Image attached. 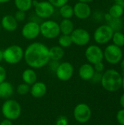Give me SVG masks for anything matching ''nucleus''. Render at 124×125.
<instances>
[{
    "mask_svg": "<svg viewBox=\"0 0 124 125\" xmlns=\"http://www.w3.org/2000/svg\"><path fill=\"white\" fill-rule=\"evenodd\" d=\"M119 102H120V105L122 107V108H124V93L121 96Z\"/></svg>",
    "mask_w": 124,
    "mask_h": 125,
    "instance_id": "obj_38",
    "label": "nucleus"
},
{
    "mask_svg": "<svg viewBox=\"0 0 124 125\" xmlns=\"http://www.w3.org/2000/svg\"><path fill=\"white\" fill-rule=\"evenodd\" d=\"M10 0H0V4H4V3H7L9 2Z\"/></svg>",
    "mask_w": 124,
    "mask_h": 125,
    "instance_id": "obj_43",
    "label": "nucleus"
},
{
    "mask_svg": "<svg viewBox=\"0 0 124 125\" xmlns=\"http://www.w3.org/2000/svg\"><path fill=\"white\" fill-rule=\"evenodd\" d=\"M48 1L56 8H60L63 5L68 3L69 0H48Z\"/></svg>",
    "mask_w": 124,
    "mask_h": 125,
    "instance_id": "obj_29",
    "label": "nucleus"
},
{
    "mask_svg": "<svg viewBox=\"0 0 124 125\" xmlns=\"http://www.w3.org/2000/svg\"><path fill=\"white\" fill-rule=\"evenodd\" d=\"M116 119L119 125H124V108L118 111L116 114Z\"/></svg>",
    "mask_w": 124,
    "mask_h": 125,
    "instance_id": "obj_30",
    "label": "nucleus"
},
{
    "mask_svg": "<svg viewBox=\"0 0 124 125\" xmlns=\"http://www.w3.org/2000/svg\"><path fill=\"white\" fill-rule=\"evenodd\" d=\"M0 125H12V121L5 119L0 122Z\"/></svg>",
    "mask_w": 124,
    "mask_h": 125,
    "instance_id": "obj_37",
    "label": "nucleus"
},
{
    "mask_svg": "<svg viewBox=\"0 0 124 125\" xmlns=\"http://www.w3.org/2000/svg\"><path fill=\"white\" fill-rule=\"evenodd\" d=\"M33 7L37 16L42 19L51 17L55 12V7L48 1H33Z\"/></svg>",
    "mask_w": 124,
    "mask_h": 125,
    "instance_id": "obj_8",
    "label": "nucleus"
},
{
    "mask_svg": "<svg viewBox=\"0 0 124 125\" xmlns=\"http://www.w3.org/2000/svg\"><path fill=\"white\" fill-rule=\"evenodd\" d=\"M1 26L7 31H15L18 26V22L12 15H5L1 20Z\"/></svg>",
    "mask_w": 124,
    "mask_h": 125,
    "instance_id": "obj_15",
    "label": "nucleus"
},
{
    "mask_svg": "<svg viewBox=\"0 0 124 125\" xmlns=\"http://www.w3.org/2000/svg\"><path fill=\"white\" fill-rule=\"evenodd\" d=\"M85 56L89 64L94 65L98 62H103L104 53L102 49L96 45H91L86 49Z\"/></svg>",
    "mask_w": 124,
    "mask_h": 125,
    "instance_id": "obj_10",
    "label": "nucleus"
},
{
    "mask_svg": "<svg viewBox=\"0 0 124 125\" xmlns=\"http://www.w3.org/2000/svg\"><path fill=\"white\" fill-rule=\"evenodd\" d=\"M58 37V45L61 48H69L72 45V38H71L70 35H68V34H61Z\"/></svg>",
    "mask_w": 124,
    "mask_h": 125,
    "instance_id": "obj_27",
    "label": "nucleus"
},
{
    "mask_svg": "<svg viewBox=\"0 0 124 125\" xmlns=\"http://www.w3.org/2000/svg\"></svg>",
    "mask_w": 124,
    "mask_h": 125,
    "instance_id": "obj_47",
    "label": "nucleus"
},
{
    "mask_svg": "<svg viewBox=\"0 0 124 125\" xmlns=\"http://www.w3.org/2000/svg\"><path fill=\"white\" fill-rule=\"evenodd\" d=\"M1 23H0V31H1Z\"/></svg>",
    "mask_w": 124,
    "mask_h": 125,
    "instance_id": "obj_46",
    "label": "nucleus"
},
{
    "mask_svg": "<svg viewBox=\"0 0 124 125\" xmlns=\"http://www.w3.org/2000/svg\"><path fill=\"white\" fill-rule=\"evenodd\" d=\"M14 17L15 18L18 22L23 21L26 19V12L21 10H17Z\"/></svg>",
    "mask_w": 124,
    "mask_h": 125,
    "instance_id": "obj_31",
    "label": "nucleus"
},
{
    "mask_svg": "<svg viewBox=\"0 0 124 125\" xmlns=\"http://www.w3.org/2000/svg\"><path fill=\"white\" fill-rule=\"evenodd\" d=\"M55 73L60 81H67L72 78L74 74V67L69 62H61L58 64Z\"/></svg>",
    "mask_w": 124,
    "mask_h": 125,
    "instance_id": "obj_12",
    "label": "nucleus"
},
{
    "mask_svg": "<svg viewBox=\"0 0 124 125\" xmlns=\"http://www.w3.org/2000/svg\"><path fill=\"white\" fill-rule=\"evenodd\" d=\"M22 80L23 83L31 86L37 80V75L36 72L32 68H27L22 73Z\"/></svg>",
    "mask_w": 124,
    "mask_h": 125,
    "instance_id": "obj_19",
    "label": "nucleus"
},
{
    "mask_svg": "<svg viewBox=\"0 0 124 125\" xmlns=\"http://www.w3.org/2000/svg\"><path fill=\"white\" fill-rule=\"evenodd\" d=\"M91 114L92 112L91 108L86 103L77 104L73 111L75 119L80 124L87 123L91 119Z\"/></svg>",
    "mask_w": 124,
    "mask_h": 125,
    "instance_id": "obj_9",
    "label": "nucleus"
},
{
    "mask_svg": "<svg viewBox=\"0 0 124 125\" xmlns=\"http://www.w3.org/2000/svg\"><path fill=\"white\" fill-rule=\"evenodd\" d=\"M50 61H51V60H50ZM48 64H49L50 69L53 72H56V70L59 64L58 62H57V61H51V62H49Z\"/></svg>",
    "mask_w": 124,
    "mask_h": 125,
    "instance_id": "obj_36",
    "label": "nucleus"
},
{
    "mask_svg": "<svg viewBox=\"0 0 124 125\" xmlns=\"http://www.w3.org/2000/svg\"><path fill=\"white\" fill-rule=\"evenodd\" d=\"M105 20L114 31H121L123 27V21L121 18H113L108 12L105 15Z\"/></svg>",
    "mask_w": 124,
    "mask_h": 125,
    "instance_id": "obj_18",
    "label": "nucleus"
},
{
    "mask_svg": "<svg viewBox=\"0 0 124 125\" xmlns=\"http://www.w3.org/2000/svg\"><path fill=\"white\" fill-rule=\"evenodd\" d=\"M47 92V86L45 83L37 81L30 87V93L34 98H41L45 95Z\"/></svg>",
    "mask_w": 124,
    "mask_h": 125,
    "instance_id": "obj_16",
    "label": "nucleus"
},
{
    "mask_svg": "<svg viewBox=\"0 0 124 125\" xmlns=\"http://www.w3.org/2000/svg\"><path fill=\"white\" fill-rule=\"evenodd\" d=\"M24 51L18 45H12L3 51V60L10 64H16L23 59Z\"/></svg>",
    "mask_w": 124,
    "mask_h": 125,
    "instance_id": "obj_4",
    "label": "nucleus"
},
{
    "mask_svg": "<svg viewBox=\"0 0 124 125\" xmlns=\"http://www.w3.org/2000/svg\"><path fill=\"white\" fill-rule=\"evenodd\" d=\"M64 50L59 45H55L49 48V57L51 61L59 62L64 56Z\"/></svg>",
    "mask_w": 124,
    "mask_h": 125,
    "instance_id": "obj_20",
    "label": "nucleus"
},
{
    "mask_svg": "<svg viewBox=\"0 0 124 125\" xmlns=\"http://www.w3.org/2000/svg\"><path fill=\"white\" fill-rule=\"evenodd\" d=\"M115 2H118V1H124V0H113Z\"/></svg>",
    "mask_w": 124,
    "mask_h": 125,
    "instance_id": "obj_45",
    "label": "nucleus"
},
{
    "mask_svg": "<svg viewBox=\"0 0 124 125\" xmlns=\"http://www.w3.org/2000/svg\"><path fill=\"white\" fill-rule=\"evenodd\" d=\"M40 34L39 24L35 21H29L24 24L21 29V35L26 40H32Z\"/></svg>",
    "mask_w": 124,
    "mask_h": 125,
    "instance_id": "obj_13",
    "label": "nucleus"
},
{
    "mask_svg": "<svg viewBox=\"0 0 124 125\" xmlns=\"http://www.w3.org/2000/svg\"><path fill=\"white\" fill-rule=\"evenodd\" d=\"M122 78L123 76L118 70L110 69L102 73L100 83L106 91L109 92H115L121 88Z\"/></svg>",
    "mask_w": 124,
    "mask_h": 125,
    "instance_id": "obj_2",
    "label": "nucleus"
},
{
    "mask_svg": "<svg viewBox=\"0 0 124 125\" xmlns=\"http://www.w3.org/2000/svg\"><path fill=\"white\" fill-rule=\"evenodd\" d=\"M93 1H94V0H78V1H81V2H84V3H87V4L92 2Z\"/></svg>",
    "mask_w": 124,
    "mask_h": 125,
    "instance_id": "obj_40",
    "label": "nucleus"
},
{
    "mask_svg": "<svg viewBox=\"0 0 124 125\" xmlns=\"http://www.w3.org/2000/svg\"><path fill=\"white\" fill-rule=\"evenodd\" d=\"M7 78V71L6 69L0 65V83L5 81Z\"/></svg>",
    "mask_w": 124,
    "mask_h": 125,
    "instance_id": "obj_35",
    "label": "nucleus"
},
{
    "mask_svg": "<svg viewBox=\"0 0 124 125\" xmlns=\"http://www.w3.org/2000/svg\"><path fill=\"white\" fill-rule=\"evenodd\" d=\"M3 61V51L0 50V63Z\"/></svg>",
    "mask_w": 124,
    "mask_h": 125,
    "instance_id": "obj_41",
    "label": "nucleus"
},
{
    "mask_svg": "<svg viewBox=\"0 0 124 125\" xmlns=\"http://www.w3.org/2000/svg\"><path fill=\"white\" fill-rule=\"evenodd\" d=\"M121 88H123V89L124 90V75L122 78V86H121Z\"/></svg>",
    "mask_w": 124,
    "mask_h": 125,
    "instance_id": "obj_44",
    "label": "nucleus"
},
{
    "mask_svg": "<svg viewBox=\"0 0 124 125\" xmlns=\"http://www.w3.org/2000/svg\"><path fill=\"white\" fill-rule=\"evenodd\" d=\"M116 3H118V4H119L121 7H123L124 8V1H118V2H116Z\"/></svg>",
    "mask_w": 124,
    "mask_h": 125,
    "instance_id": "obj_42",
    "label": "nucleus"
},
{
    "mask_svg": "<svg viewBox=\"0 0 124 125\" xmlns=\"http://www.w3.org/2000/svg\"><path fill=\"white\" fill-rule=\"evenodd\" d=\"M59 14L63 19H70L74 15L73 7L66 4L59 8Z\"/></svg>",
    "mask_w": 124,
    "mask_h": 125,
    "instance_id": "obj_24",
    "label": "nucleus"
},
{
    "mask_svg": "<svg viewBox=\"0 0 124 125\" xmlns=\"http://www.w3.org/2000/svg\"><path fill=\"white\" fill-rule=\"evenodd\" d=\"M72 44L78 46H85L88 45L91 40L89 32L83 28H77L73 30L70 34Z\"/></svg>",
    "mask_w": 124,
    "mask_h": 125,
    "instance_id": "obj_11",
    "label": "nucleus"
},
{
    "mask_svg": "<svg viewBox=\"0 0 124 125\" xmlns=\"http://www.w3.org/2000/svg\"><path fill=\"white\" fill-rule=\"evenodd\" d=\"M1 113L7 119L16 120L21 114V106L15 100H7L1 106Z\"/></svg>",
    "mask_w": 124,
    "mask_h": 125,
    "instance_id": "obj_3",
    "label": "nucleus"
},
{
    "mask_svg": "<svg viewBox=\"0 0 124 125\" xmlns=\"http://www.w3.org/2000/svg\"></svg>",
    "mask_w": 124,
    "mask_h": 125,
    "instance_id": "obj_48",
    "label": "nucleus"
},
{
    "mask_svg": "<svg viewBox=\"0 0 124 125\" xmlns=\"http://www.w3.org/2000/svg\"><path fill=\"white\" fill-rule=\"evenodd\" d=\"M39 27L40 34L46 39H55L61 34L59 23L53 20H46L43 21L39 24Z\"/></svg>",
    "mask_w": 124,
    "mask_h": 125,
    "instance_id": "obj_5",
    "label": "nucleus"
},
{
    "mask_svg": "<svg viewBox=\"0 0 124 125\" xmlns=\"http://www.w3.org/2000/svg\"><path fill=\"white\" fill-rule=\"evenodd\" d=\"M104 59L110 64H117L123 59V51L121 48L114 44L108 45L103 51Z\"/></svg>",
    "mask_w": 124,
    "mask_h": 125,
    "instance_id": "obj_6",
    "label": "nucleus"
},
{
    "mask_svg": "<svg viewBox=\"0 0 124 125\" xmlns=\"http://www.w3.org/2000/svg\"><path fill=\"white\" fill-rule=\"evenodd\" d=\"M73 10L74 15L80 20L87 19L91 14V8L89 4L81 1H78L74 5Z\"/></svg>",
    "mask_w": 124,
    "mask_h": 125,
    "instance_id": "obj_14",
    "label": "nucleus"
},
{
    "mask_svg": "<svg viewBox=\"0 0 124 125\" xmlns=\"http://www.w3.org/2000/svg\"><path fill=\"white\" fill-rule=\"evenodd\" d=\"M95 73L94 66L89 63L82 64L78 70L80 78L83 81H91Z\"/></svg>",
    "mask_w": 124,
    "mask_h": 125,
    "instance_id": "obj_17",
    "label": "nucleus"
},
{
    "mask_svg": "<svg viewBox=\"0 0 124 125\" xmlns=\"http://www.w3.org/2000/svg\"><path fill=\"white\" fill-rule=\"evenodd\" d=\"M102 73L95 72L91 81H92L94 83H100L102 80Z\"/></svg>",
    "mask_w": 124,
    "mask_h": 125,
    "instance_id": "obj_34",
    "label": "nucleus"
},
{
    "mask_svg": "<svg viewBox=\"0 0 124 125\" xmlns=\"http://www.w3.org/2000/svg\"><path fill=\"white\" fill-rule=\"evenodd\" d=\"M95 72H98V73H102L105 70V64L103 63V62H98L95 64L93 65Z\"/></svg>",
    "mask_w": 124,
    "mask_h": 125,
    "instance_id": "obj_33",
    "label": "nucleus"
},
{
    "mask_svg": "<svg viewBox=\"0 0 124 125\" xmlns=\"http://www.w3.org/2000/svg\"><path fill=\"white\" fill-rule=\"evenodd\" d=\"M69 121L68 119L65 116H60L56 122V125H68Z\"/></svg>",
    "mask_w": 124,
    "mask_h": 125,
    "instance_id": "obj_32",
    "label": "nucleus"
},
{
    "mask_svg": "<svg viewBox=\"0 0 124 125\" xmlns=\"http://www.w3.org/2000/svg\"><path fill=\"white\" fill-rule=\"evenodd\" d=\"M59 28L61 34L70 35L75 29V26L71 19H63L59 23Z\"/></svg>",
    "mask_w": 124,
    "mask_h": 125,
    "instance_id": "obj_22",
    "label": "nucleus"
},
{
    "mask_svg": "<svg viewBox=\"0 0 124 125\" xmlns=\"http://www.w3.org/2000/svg\"><path fill=\"white\" fill-rule=\"evenodd\" d=\"M113 33L114 31L107 24L101 25L94 31V40L97 44L105 45L112 40Z\"/></svg>",
    "mask_w": 124,
    "mask_h": 125,
    "instance_id": "obj_7",
    "label": "nucleus"
},
{
    "mask_svg": "<svg viewBox=\"0 0 124 125\" xmlns=\"http://www.w3.org/2000/svg\"><path fill=\"white\" fill-rule=\"evenodd\" d=\"M112 42L116 46L120 48L124 46V34L121 31H114L112 37Z\"/></svg>",
    "mask_w": 124,
    "mask_h": 125,
    "instance_id": "obj_26",
    "label": "nucleus"
},
{
    "mask_svg": "<svg viewBox=\"0 0 124 125\" xmlns=\"http://www.w3.org/2000/svg\"><path fill=\"white\" fill-rule=\"evenodd\" d=\"M121 70L123 72V73L124 74V59L121 61Z\"/></svg>",
    "mask_w": 124,
    "mask_h": 125,
    "instance_id": "obj_39",
    "label": "nucleus"
},
{
    "mask_svg": "<svg viewBox=\"0 0 124 125\" xmlns=\"http://www.w3.org/2000/svg\"><path fill=\"white\" fill-rule=\"evenodd\" d=\"M29 92H30V86L25 83H20L17 88V92L20 95H25L28 94Z\"/></svg>",
    "mask_w": 124,
    "mask_h": 125,
    "instance_id": "obj_28",
    "label": "nucleus"
},
{
    "mask_svg": "<svg viewBox=\"0 0 124 125\" xmlns=\"http://www.w3.org/2000/svg\"><path fill=\"white\" fill-rule=\"evenodd\" d=\"M108 13L113 18H121L124 13V8L119 4L115 2L109 9Z\"/></svg>",
    "mask_w": 124,
    "mask_h": 125,
    "instance_id": "obj_25",
    "label": "nucleus"
},
{
    "mask_svg": "<svg viewBox=\"0 0 124 125\" xmlns=\"http://www.w3.org/2000/svg\"><path fill=\"white\" fill-rule=\"evenodd\" d=\"M12 85L7 81H4L0 83V98H10L13 94Z\"/></svg>",
    "mask_w": 124,
    "mask_h": 125,
    "instance_id": "obj_21",
    "label": "nucleus"
},
{
    "mask_svg": "<svg viewBox=\"0 0 124 125\" xmlns=\"http://www.w3.org/2000/svg\"><path fill=\"white\" fill-rule=\"evenodd\" d=\"M33 1L34 0H14V3L18 10L26 12L33 7Z\"/></svg>",
    "mask_w": 124,
    "mask_h": 125,
    "instance_id": "obj_23",
    "label": "nucleus"
},
{
    "mask_svg": "<svg viewBox=\"0 0 124 125\" xmlns=\"http://www.w3.org/2000/svg\"><path fill=\"white\" fill-rule=\"evenodd\" d=\"M23 59L26 64L32 69H39L50 62L49 48L42 42H32L24 51Z\"/></svg>",
    "mask_w": 124,
    "mask_h": 125,
    "instance_id": "obj_1",
    "label": "nucleus"
}]
</instances>
